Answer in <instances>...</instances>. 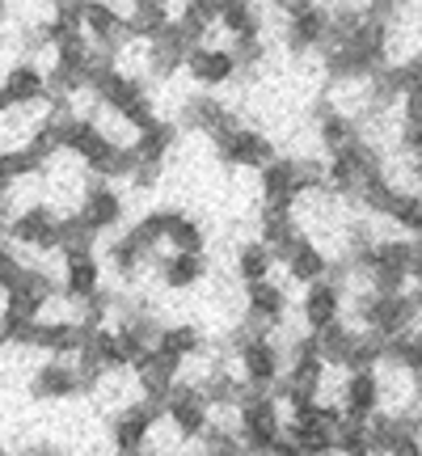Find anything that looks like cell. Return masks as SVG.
Instances as JSON below:
<instances>
[{
	"label": "cell",
	"instance_id": "6da1fadb",
	"mask_svg": "<svg viewBox=\"0 0 422 456\" xmlns=\"http://www.w3.org/2000/svg\"><path fill=\"white\" fill-rule=\"evenodd\" d=\"M232 351H237V376H241L245 389L254 393H275L288 368V355L271 334H254L245 326L232 334Z\"/></svg>",
	"mask_w": 422,
	"mask_h": 456
},
{
	"label": "cell",
	"instance_id": "7a4b0ae2",
	"mask_svg": "<svg viewBox=\"0 0 422 456\" xmlns=\"http://www.w3.org/2000/svg\"><path fill=\"white\" fill-rule=\"evenodd\" d=\"M283 423H288V414H283L275 393L245 389V397L237 402V436H241L245 452L249 456H271L275 452V444L283 440Z\"/></svg>",
	"mask_w": 422,
	"mask_h": 456
},
{
	"label": "cell",
	"instance_id": "3957f363",
	"mask_svg": "<svg viewBox=\"0 0 422 456\" xmlns=\"http://www.w3.org/2000/svg\"><path fill=\"white\" fill-rule=\"evenodd\" d=\"M55 296H60V283L51 279V271H43V266H26L21 283L4 296V313H0V322H4V330H9V342L21 338L34 322H43V309H47Z\"/></svg>",
	"mask_w": 422,
	"mask_h": 456
},
{
	"label": "cell",
	"instance_id": "277c9868",
	"mask_svg": "<svg viewBox=\"0 0 422 456\" xmlns=\"http://www.w3.org/2000/svg\"><path fill=\"white\" fill-rule=\"evenodd\" d=\"M165 423V410L135 397L131 406H123L110 419V452L114 456H148L157 427Z\"/></svg>",
	"mask_w": 422,
	"mask_h": 456
},
{
	"label": "cell",
	"instance_id": "5b68a950",
	"mask_svg": "<svg viewBox=\"0 0 422 456\" xmlns=\"http://www.w3.org/2000/svg\"><path fill=\"white\" fill-rule=\"evenodd\" d=\"M279 13H283V43H288L292 55L329 47V9L325 4L292 0V4H279Z\"/></svg>",
	"mask_w": 422,
	"mask_h": 456
},
{
	"label": "cell",
	"instance_id": "8992f818",
	"mask_svg": "<svg viewBox=\"0 0 422 456\" xmlns=\"http://www.w3.org/2000/svg\"><path fill=\"white\" fill-rule=\"evenodd\" d=\"M165 423H169V431L178 436L182 444H199L203 436H207L211 427V402L207 393L199 389V385H191V380H178V389L165 397Z\"/></svg>",
	"mask_w": 422,
	"mask_h": 456
},
{
	"label": "cell",
	"instance_id": "52a82bcc",
	"mask_svg": "<svg viewBox=\"0 0 422 456\" xmlns=\"http://www.w3.org/2000/svg\"><path fill=\"white\" fill-rule=\"evenodd\" d=\"M60 220H64V216L55 212L51 203H26V208H13V220H9V228H4V241L21 245V249L51 254V249H60Z\"/></svg>",
	"mask_w": 422,
	"mask_h": 456
},
{
	"label": "cell",
	"instance_id": "ba28073f",
	"mask_svg": "<svg viewBox=\"0 0 422 456\" xmlns=\"http://www.w3.org/2000/svg\"><path fill=\"white\" fill-rule=\"evenodd\" d=\"M215 144V157L228 165V169H266V165L275 161L279 152H275V140L266 135V131H258V127H232V131H224L220 140H211Z\"/></svg>",
	"mask_w": 422,
	"mask_h": 456
},
{
	"label": "cell",
	"instance_id": "9c48e42d",
	"mask_svg": "<svg viewBox=\"0 0 422 456\" xmlns=\"http://www.w3.org/2000/svg\"><path fill=\"white\" fill-rule=\"evenodd\" d=\"M77 212V220H81L93 237H101V232H110V228L123 224V216H127V203H123V191L114 186V182H101L93 178L89 186H85L81 203L72 208Z\"/></svg>",
	"mask_w": 422,
	"mask_h": 456
},
{
	"label": "cell",
	"instance_id": "30bf717a",
	"mask_svg": "<svg viewBox=\"0 0 422 456\" xmlns=\"http://www.w3.org/2000/svg\"><path fill=\"white\" fill-rule=\"evenodd\" d=\"M338 410H342V419H346V423H372L376 414L385 410V402H380V368L342 376Z\"/></svg>",
	"mask_w": 422,
	"mask_h": 456
},
{
	"label": "cell",
	"instance_id": "8fae6325",
	"mask_svg": "<svg viewBox=\"0 0 422 456\" xmlns=\"http://www.w3.org/2000/svg\"><path fill=\"white\" fill-rule=\"evenodd\" d=\"M89 330L77 322V317H55V322H34L21 338H17V346H34V351H47L51 359H68L81 351V342Z\"/></svg>",
	"mask_w": 422,
	"mask_h": 456
},
{
	"label": "cell",
	"instance_id": "7c38bea8",
	"mask_svg": "<svg viewBox=\"0 0 422 456\" xmlns=\"http://www.w3.org/2000/svg\"><path fill=\"white\" fill-rule=\"evenodd\" d=\"M283 322H288V292H283V283L266 279V283L245 288V326L254 334H271L275 338V330Z\"/></svg>",
	"mask_w": 422,
	"mask_h": 456
},
{
	"label": "cell",
	"instance_id": "4fadbf2b",
	"mask_svg": "<svg viewBox=\"0 0 422 456\" xmlns=\"http://www.w3.org/2000/svg\"><path fill=\"white\" fill-rule=\"evenodd\" d=\"M300 317H304L309 334H321V330H329V326H338V322H346V288H342L338 279H321V283L304 288V300H300Z\"/></svg>",
	"mask_w": 422,
	"mask_h": 456
},
{
	"label": "cell",
	"instance_id": "5bb4252c",
	"mask_svg": "<svg viewBox=\"0 0 422 456\" xmlns=\"http://www.w3.org/2000/svg\"><path fill=\"white\" fill-rule=\"evenodd\" d=\"M81 26L85 38L93 43V51H106V55H118L127 47V13L114 9V4H81Z\"/></svg>",
	"mask_w": 422,
	"mask_h": 456
},
{
	"label": "cell",
	"instance_id": "9a60e30c",
	"mask_svg": "<svg viewBox=\"0 0 422 456\" xmlns=\"http://www.w3.org/2000/svg\"><path fill=\"white\" fill-rule=\"evenodd\" d=\"M131 372H135V389H140V397L152 402V406H165V397L178 389V380H182V363L178 359H169V355H161V351L152 346Z\"/></svg>",
	"mask_w": 422,
	"mask_h": 456
},
{
	"label": "cell",
	"instance_id": "2e32d148",
	"mask_svg": "<svg viewBox=\"0 0 422 456\" xmlns=\"http://www.w3.org/2000/svg\"><path fill=\"white\" fill-rule=\"evenodd\" d=\"M178 127L195 131V135H207V140H220L224 131L241 127V118H237V110H228L220 98H211V94H199V98H186Z\"/></svg>",
	"mask_w": 422,
	"mask_h": 456
},
{
	"label": "cell",
	"instance_id": "e0dca14e",
	"mask_svg": "<svg viewBox=\"0 0 422 456\" xmlns=\"http://www.w3.org/2000/svg\"><path fill=\"white\" fill-rule=\"evenodd\" d=\"M101 292V258L93 249H77L64 254V275H60V296H68L72 305H89Z\"/></svg>",
	"mask_w": 422,
	"mask_h": 456
},
{
	"label": "cell",
	"instance_id": "ac0fdd59",
	"mask_svg": "<svg viewBox=\"0 0 422 456\" xmlns=\"http://www.w3.org/2000/svg\"><path fill=\"white\" fill-rule=\"evenodd\" d=\"M186 72H191V81L203 85V89H220V85H232L237 77H241V68H237V60H232V51L215 47V43L191 47V55H186Z\"/></svg>",
	"mask_w": 422,
	"mask_h": 456
},
{
	"label": "cell",
	"instance_id": "d6986e66",
	"mask_svg": "<svg viewBox=\"0 0 422 456\" xmlns=\"http://www.w3.org/2000/svg\"><path fill=\"white\" fill-rule=\"evenodd\" d=\"M81 372L77 363L68 359H47L38 363L30 376V397L34 402H68V397H81Z\"/></svg>",
	"mask_w": 422,
	"mask_h": 456
},
{
	"label": "cell",
	"instance_id": "ffe728a7",
	"mask_svg": "<svg viewBox=\"0 0 422 456\" xmlns=\"http://www.w3.org/2000/svg\"><path fill=\"white\" fill-rule=\"evenodd\" d=\"M300 237H304V228H300L296 208H262L258 212V241L266 245L275 258H283Z\"/></svg>",
	"mask_w": 422,
	"mask_h": 456
},
{
	"label": "cell",
	"instance_id": "44dd1931",
	"mask_svg": "<svg viewBox=\"0 0 422 456\" xmlns=\"http://www.w3.org/2000/svg\"><path fill=\"white\" fill-rule=\"evenodd\" d=\"M279 262H283V266H288V275H292L296 283H304V288H312V283L329 279V266H334V262H329V254L312 241L309 232H304V237H300V241H296Z\"/></svg>",
	"mask_w": 422,
	"mask_h": 456
},
{
	"label": "cell",
	"instance_id": "7402d4cb",
	"mask_svg": "<svg viewBox=\"0 0 422 456\" xmlns=\"http://www.w3.org/2000/svg\"><path fill=\"white\" fill-rule=\"evenodd\" d=\"M317 140H321L325 157H338V152L363 140V127H359V118L334 110V106H317Z\"/></svg>",
	"mask_w": 422,
	"mask_h": 456
},
{
	"label": "cell",
	"instance_id": "603a6c76",
	"mask_svg": "<svg viewBox=\"0 0 422 456\" xmlns=\"http://www.w3.org/2000/svg\"><path fill=\"white\" fill-rule=\"evenodd\" d=\"M0 85H4V94H9V102H13L17 110H30V106H38V102L47 98V72H43V64H34V60L13 64Z\"/></svg>",
	"mask_w": 422,
	"mask_h": 456
},
{
	"label": "cell",
	"instance_id": "cb8c5ba5",
	"mask_svg": "<svg viewBox=\"0 0 422 456\" xmlns=\"http://www.w3.org/2000/svg\"><path fill=\"white\" fill-rule=\"evenodd\" d=\"M178 123H169V118H157L152 127H144L135 140H131V152H135V161L148 165V169H161L165 157L174 152V144H178Z\"/></svg>",
	"mask_w": 422,
	"mask_h": 456
},
{
	"label": "cell",
	"instance_id": "d4e9b609",
	"mask_svg": "<svg viewBox=\"0 0 422 456\" xmlns=\"http://www.w3.org/2000/svg\"><path fill=\"white\" fill-rule=\"evenodd\" d=\"M157 279L169 292H191L207 279V258L203 254H165L157 258Z\"/></svg>",
	"mask_w": 422,
	"mask_h": 456
},
{
	"label": "cell",
	"instance_id": "484cf974",
	"mask_svg": "<svg viewBox=\"0 0 422 456\" xmlns=\"http://www.w3.org/2000/svg\"><path fill=\"white\" fill-rule=\"evenodd\" d=\"M144 47H148V77H157V81H169L178 68H186V55H191V43L174 26L157 43H144Z\"/></svg>",
	"mask_w": 422,
	"mask_h": 456
},
{
	"label": "cell",
	"instance_id": "4316f807",
	"mask_svg": "<svg viewBox=\"0 0 422 456\" xmlns=\"http://www.w3.org/2000/svg\"><path fill=\"white\" fill-rule=\"evenodd\" d=\"M169 26H174V9H169V4L140 0V4L127 9V38L131 43H157Z\"/></svg>",
	"mask_w": 422,
	"mask_h": 456
},
{
	"label": "cell",
	"instance_id": "83f0119b",
	"mask_svg": "<svg viewBox=\"0 0 422 456\" xmlns=\"http://www.w3.org/2000/svg\"><path fill=\"white\" fill-rule=\"evenodd\" d=\"M165 212V245L169 254H203L207 249V232L195 216H186L182 208H161Z\"/></svg>",
	"mask_w": 422,
	"mask_h": 456
},
{
	"label": "cell",
	"instance_id": "f1b7e54d",
	"mask_svg": "<svg viewBox=\"0 0 422 456\" xmlns=\"http://www.w3.org/2000/svg\"><path fill=\"white\" fill-rule=\"evenodd\" d=\"M38 174H47V165L38 161L26 144L0 152V203H9L17 186H21V182H30V178H38Z\"/></svg>",
	"mask_w": 422,
	"mask_h": 456
},
{
	"label": "cell",
	"instance_id": "f546056e",
	"mask_svg": "<svg viewBox=\"0 0 422 456\" xmlns=\"http://www.w3.org/2000/svg\"><path fill=\"white\" fill-rule=\"evenodd\" d=\"M157 351L169 359H178L182 368L199 359L207 351V338H203V330L191 326V322H178V326H161V338H157Z\"/></svg>",
	"mask_w": 422,
	"mask_h": 456
},
{
	"label": "cell",
	"instance_id": "4dcf8cb0",
	"mask_svg": "<svg viewBox=\"0 0 422 456\" xmlns=\"http://www.w3.org/2000/svg\"><path fill=\"white\" fill-rule=\"evenodd\" d=\"M275 262L279 258L262 241H241L237 245V258H232V275L241 279L245 288H254V283H266V279H271Z\"/></svg>",
	"mask_w": 422,
	"mask_h": 456
},
{
	"label": "cell",
	"instance_id": "1f68e13d",
	"mask_svg": "<svg viewBox=\"0 0 422 456\" xmlns=\"http://www.w3.org/2000/svg\"><path fill=\"white\" fill-rule=\"evenodd\" d=\"M312 338H317V351H321L325 368H338V372H346L351 351H355V342H359V330L351 326V322H338V326L321 330V334H312Z\"/></svg>",
	"mask_w": 422,
	"mask_h": 456
},
{
	"label": "cell",
	"instance_id": "d6a6232c",
	"mask_svg": "<svg viewBox=\"0 0 422 456\" xmlns=\"http://www.w3.org/2000/svg\"><path fill=\"white\" fill-rule=\"evenodd\" d=\"M385 363H389V368L410 372L422 385V330H410V334L385 338Z\"/></svg>",
	"mask_w": 422,
	"mask_h": 456
},
{
	"label": "cell",
	"instance_id": "836d02e7",
	"mask_svg": "<svg viewBox=\"0 0 422 456\" xmlns=\"http://www.w3.org/2000/svg\"><path fill=\"white\" fill-rule=\"evenodd\" d=\"M215 30H224L228 38L262 34V9L245 4V0H220V21H215Z\"/></svg>",
	"mask_w": 422,
	"mask_h": 456
},
{
	"label": "cell",
	"instance_id": "e575fe53",
	"mask_svg": "<svg viewBox=\"0 0 422 456\" xmlns=\"http://www.w3.org/2000/svg\"><path fill=\"white\" fill-rule=\"evenodd\" d=\"M106 262H110V271L118 279H135V275H140V266H144V262H152V258H148L144 249H140V245H135L127 232H123V237H114V241H110V249H106Z\"/></svg>",
	"mask_w": 422,
	"mask_h": 456
},
{
	"label": "cell",
	"instance_id": "d590c367",
	"mask_svg": "<svg viewBox=\"0 0 422 456\" xmlns=\"http://www.w3.org/2000/svg\"><path fill=\"white\" fill-rule=\"evenodd\" d=\"M21 275H26V262L17 258V245H9L0 237V292L9 296L21 283Z\"/></svg>",
	"mask_w": 422,
	"mask_h": 456
},
{
	"label": "cell",
	"instance_id": "8d00e7d4",
	"mask_svg": "<svg viewBox=\"0 0 422 456\" xmlns=\"http://www.w3.org/2000/svg\"><path fill=\"white\" fill-rule=\"evenodd\" d=\"M9 110H13V102H9V94H4V85H0V118H4Z\"/></svg>",
	"mask_w": 422,
	"mask_h": 456
},
{
	"label": "cell",
	"instance_id": "74e56055",
	"mask_svg": "<svg viewBox=\"0 0 422 456\" xmlns=\"http://www.w3.org/2000/svg\"><path fill=\"white\" fill-rule=\"evenodd\" d=\"M9 346V330H4V322H0V351Z\"/></svg>",
	"mask_w": 422,
	"mask_h": 456
},
{
	"label": "cell",
	"instance_id": "f35d334b",
	"mask_svg": "<svg viewBox=\"0 0 422 456\" xmlns=\"http://www.w3.org/2000/svg\"><path fill=\"white\" fill-rule=\"evenodd\" d=\"M4 17H9V4H4V0H0V21H4Z\"/></svg>",
	"mask_w": 422,
	"mask_h": 456
},
{
	"label": "cell",
	"instance_id": "ab89813d",
	"mask_svg": "<svg viewBox=\"0 0 422 456\" xmlns=\"http://www.w3.org/2000/svg\"><path fill=\"white\" fill-rule=\"evenodd\" d=\"M0 456H4V448H0Z\"/></svg>",
	"mask_w": 422,
	"mask_h": 456
}]
</instances>
